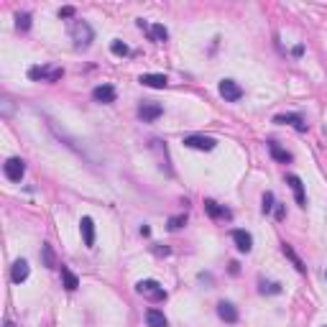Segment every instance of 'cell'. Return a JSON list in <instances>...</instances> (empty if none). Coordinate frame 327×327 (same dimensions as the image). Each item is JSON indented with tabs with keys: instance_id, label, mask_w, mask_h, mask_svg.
<instances>
[{
	"instance_id": "obj_27",
	"label": "cell",
	"mask_w": 327,
	"mask_h": 327,
	"mask_svg": "<svg viewBox=\"0 0 327 327\" xmlns=\"http://www.w3.org/2000/svg\"><path fill=\"white\" fill-rule=\"evenodd\" d=\"M184 223H187V215H174V217H169V230H179Z\"/></svg>"
},
{
	"instance_id": "obj_1",
	"label": "cell",
	"mask_w": 327,
	"mask_h": 327,
	"mask_svg": "<svg viewBox=\"0 0 327 327\" xmlns=\"http://www.w3.org/2000/svg\"><path fill=\"white\" fill-rule=\"evenodd\" d=\"M136 292L141 294V296H146L148 302H154V304H158V302H166V289L158 281H154V279H143V281H138L136 284Z\"/></svg>"
},
{
	"instance_id": "obj_32",
	"label": "cell",
	"mask_w": 327,
	"mask_h": 327,
	"mask_svg": "<svg viewBox=\"0 0 327 327\" xmlns=\"http://www.w3.org/2000/svg\"><path fill=\"white\" fill-rule=\"evenodd\" d=\"M302 52H304V46H294L292 54H294V56H302Z\"/></svg>"
},
{
	"instance_id": "obj_6",
	"label": "cell",
	"mask_w": 327,
	"mask_h": 327,
	"mask_svg": "<svg viewBox=\"0 0 327 327\" xmlns=\"http://www.w3.org/2000/svg\"><path fill=\"white\" fill-rule=\"evenodd\" d=\"M220 95L225 97V103H238L243 97V87L235 79H223L220 82Z\"/></svg>"
},
{
	"instance_id": "obj_12",
	"label": "cell",
	"mask_w": 327,
	"mask_h": 327,
	"mask_svg": "<svg viewBox=\"0 0 327 327\" xmlns=\"http://www.w3.org/2000/svg\"><path fill=\"white\" fill-rule=\"evenodd\" d=\"M79 233H82L87 248H92L95 245V223H92V217H82V220H79Z\"/></svg>"
},
{
	"instance_id": "obj_22",
	"label": "cell",
	"mask_w": 327,
	"mask_h": 327,
	"mask_svg": "<svg viewBox=\"0 0 327 327\" xmlns=\"http://www.w3.org/2000/svg\"><path fill=\"white\" fill-rule=\"evenodd\" d=\"M41 253H44V263H46V269H56V256H54V251H52V245L49 243H44L41 245Z\"/></svg>"
},
{
	"instance_id": "obj_29",
	"label": "cell",
	"mask_w": 327,
	"mask_h": 327,
	"mask_svg": "<svg viewBox=\"0 0 327 327\" xmlns=\"http://www.w3.org/2000/svg\"><path fill=\"white\" fill-rule=\"evenodd\" d=\"M274 212H276V220H284V217H286V212H284V205H276V207H274Z\"/></svg>"
},
{
	"instance_id": "obj_33",
	"label": "cell",
	"mask_w": 327,
	"mask_h": 327,
	"mask_svg": "<svg viewBox=\"0 0 327 327\" xmlns=\"http://www.w3.org/2000/svg\"><path fill=\"white\" fill-rule=\"evenodd\" d=\"M5 327H16V325H13V322H8V325H5Z\"/></svg>"
},
{
	"instance_id": "obj_7",
	"label": "cell",
	"mask_w": 327,
	"mask_h": 327,
	"mask_svg": "<svg viewBox=\"0 0 327 327\" xmlns=\"http://www.w3.org/2000/svg\"><path fill=\"white\" fill-rule=\"evenodd\" d=\"M274 123H279V125H292L294 131L307 133V123H304V118H302V115H296V113H284V115H276V118H274Z\"/></svg>"
},
{
	"instance_id": "obj_24",
	"label": "cell",
	"mask_w": 327,
	"mask_h": 327,
	"mask_svg": "<svg viewBox=\"0 0 327 327\" xmlns=\"http://www.w3.org/2000/svg\"><path fill=\"white\" fill-rule=\"evenodd\" d=\"M16 28L18 31H28V28H31V13H18L16 16Z\"/></svg>"
},
{
	"instance_id": "obj_23",
	"label": "cell",
	"mask_w": 327,
	"mask_h": 327,
	"mask_svg": "<svg viewBox=\"0 0 327 327\" xmlns=\"http://www.w3.org/2000/svg\"><path fill=\"white\" fill-rule=\"evenodd\" d=\"M258 292L261 294H281V284H276V281H258Z\"/></svg>"
},
{
	"instance_id": "obj_16",
	"label": "cell",
	"mask_w": 327,
	"mask_h": 327,
	"mask_svg": "<svg viewBox=\"0 0 327 327\" xmlns=\"http://www.w3.org/2000/svg\"><path fill=\"white\" fill-rule=\"evenodd\" d=\"M28 274H31V269H28V261H16L13 263V271H11V279L16 281V284H23L26 279H28Z\"/></svg>"
},
{
	"instance_id": "obj_13",
	"label": "cell",
	"mask_w": 327,
	"mask_h": 327,
	"mask_svg": "<svg viewBox=\"0 0 327 327\" xmlns=\"http://www.w3.org/2000/svg\"><path fill=\"white\" fill-rule=\"evenodd\" d=\"M205 210H207V215L212 217V220H220V217H230V210L227 207H223V205H217L215 200H205Z\"/></svg>"
},
{
	"instance_id": "obj_20",
	"label": "cell",
	"mask_w": 327,
	"mask_h": 327,
	"mask_svg": "<svg viewBox=\"0 0 327 327\" xmlns=\"http://www.w3.org/2000/svg\"><path fill=\"white\" fill-rule=\"evenodd\" d=\"M148 38H151V41H156V44H164L166 38H169V31H166V26L154 23L151 28H148Z\"/></svg>"
},
{
	"instance_id": "obj_21",
	"label": "cell",
	"mask_w": 327,
	"mask_h": 327,
	"mask_svg": "<svg viewBox=\"0 0 327 327\" xmlns=\"http://www.w3.org/2000/svg\"><path fill=\"white\" fill-rule=\"evenodd\" d=\"M62 279H64V286H67L69 292H74L77 286H79V279H77V276L67 269V266H62Z\"/></svg>"
},
{
	"instance_id": "obj_26",
	"label": "cell",
	"mask_w": 327,
	"mask_h": 327,
	"mask_svg": "<svg viewBox=\"0 0 327 327\" xmlns=\"http://www.w3.org/2000/svg\"><path fill=\"white\" fill-rule=\"evenodd\" d=\"M274 207H276V202H274V194H271V192H266V194H263V205H261L263 215H269V212L274 210Z\"/></svg>"
},
{
	"instance_id": "obj_19",
	"label": "cell",
	"mask_w": 327,
	"mask_h": 327,
	"mask_svg": "<svg viewBox=\"0 0 327 327\" xmlns=\"http://www.w3.org/2000/svg\"><path fill=\"white\" fill-rule=\"evenodd\" d=\"M146 322L148 327H169V322H166V317L161 310H148L146 312Z\"/></svg>"
},
{
	"instance_id": "obj_28",
	"label": "cell",
	"mask_w": 327,
	"mask_h": 327,
	"mask_svg": "<svg viewBox=\"0 0 327 327\" xmlns=\"http://www.w3.org/2000/svg\"><path fill=\"white\" fill-rule=\"evenodd\" d=\"M77 11H74V8L72 5H64V8H59V18H72Z\"/></svg>"
},
{
	"instance_id": "obj_2",
	"label": "cell",
	"mask_w": 327,
	"mask_h": 327,
	"mask_svg": "<svg viewBox=\"0 0 327 327\" xmlns=\"http://www.w3.org/2000/svg\"><path fill=\"white\" fill-rule=\"evenodd\" d=\"M72 41L77 49H87L92 41H95V31H92V26L87 23V21H74L72 23Z\"/></svg>"
},
{
	"instance_id": "obj_5",
	"label": "cell",
	"mask_w": 327,
	"mask_h": 327,
	"mask_svg": "<svg viewBox=\"0 0 327 327\" xmlns=\"http://www.w3.org/2000/svg\"><path fill=\"white\" fill-rule=\"evenodd\" d=\"M184 146L197 148V151H212V148L217 146V141H215V138H210V136L192 133V136H184Z\"/></svg>"
},
{
	"instance_id": "obj_31",
	"label": "cell",
	"mask_w": 327,
	"mask_h": 327,
	"mask_svg": "<svg viewBox=\"0 0 327 327\" xmlns=\"http://www.w3.org/2000/svg\"><path fill=\"white\" fill-rule=\"evenodd\" d=\"M154 253H156V256H169L172 251H169V248H161V245H156V248H154Z\"/></svg>"
},
{
	"instance_id": "obj_34",
	"label": "cell",
	"mask_w": 327,
	"mask_h": 327,
	"mask_svg": "<svg viewBox=\"0 0 327 327\" xmlns=\"http://www.w3.org/2000/svg\"><path fill=\"white\" fill-rule=\"evenodd\" d=\"M325 136H327V123H325Z\"/></svg>"
},
{
	"instance_id": "obj_14",
	"label": "cell",
	"mask_w": 327,
	"mask_h": 327,
	"mask_svg": "<svg viewBox=\"0 0 327 327\" xmlns=\"http://www.w3.org/2000/svg\"><path fill=\"white\" fill-rule=\"evenodd\" d=\"M281 253H284V256H286V258H289V261L294 263V269H296V271H299V274H307V263H304V261L299 258V256H296V251L292 248V245H289V243H281Z\"/></svg>"
},
{
	"instance_id": "obj_25",
	"label": "cell",
	"mask_w": 327,
	"mask_h": 327,
	"mask_svg": "<svg viewBox=\"0 0 327 327\" xmlns=\"http://www.w3.org/2000/svg\"><path fill=\"white\" fill-rule=\"evenodd\" d=\"M110 52L115 56H128V54H131V49H128V44H123V41H113L110 44Z\"/></svg>"
},
{
	"instance_id": "obj_30",
	"label": "cell",
	"mask_w": 327,
	"mask_h": 327,
	"mask_svg": "<svg viewBox=\"0 0 327 327\" xmlns=\"http://www.w3.org/2000/svg\"><path fill=\"white\" fill-rule=\"evenodd\" d=\"M3 113H5V115L13 113V105H11V100H8V97H3Z\"/></svg>"
},
{
	"instance_id": "obj_8",
	"label": "cell",
	"mask_w": 327,
	"mask_h": 327,
	"mask_svg": "<svg viewBox=\"0 0 327 327\" xmlns=\"http://www.w3.org/2000/svg\"><path fill=\"white\" fill-rule=\"evenodd\" d=\"M138 115H141L143 123H154L156 118L164 115V107L158 105V103H143L141 107H138Z\"/></svg>"
},
{
	"instance_id": "obj_17",
	"label": "cell",
	"mask_w": 327,
	"mask_h": 327,
	"mask_svg": "<svg viewBox=\"0 0 327 327\" xmlns=\"http://www.w3.org/2000/svg\"><path fill=\"white\" fill-rule=\"evenodd\" d=\"M269 154H271L274 161H279V164H289V161H292V154L286 151V148H281L276 141H271V143H269Z\"/></svg>"
},
{
	"instance_id": "obj_35",
	"label": "cell",
	"mask_w": 327,
	"mask_h": 327,
	"mask_svg": "<svg viewBox=\"0 0 327 327\" xmlns=\"http://www.w3.org/2000/svg\"><path fill=\"white\" fill-rule=\"evenodd\" d=\"M325 327H327V325H325Z\"/></svg>"
},
{
	"instance_id": "obj_10",
	"label": "cell",
	"mask_w": 327,
	"mask_h": 327,
	"mask_svg": "<svg viewBox=\"0 0 327 327\" xmlns=\"http://www.w3.org/2000/svg\"><path fill=\"white\" fill-rule=\"evenodd\" d=\"M286 182H289L292 192H294V200H296V205H299V207H307V192H304V184H302V179H299L296 174H289V176H286Z\"/></svg>"
},
{
	"instance_id": "obj_11",
	"label": "cell",
	"mask_w": 327,
	"mask_h": 327,
	"mask_svg": "<svg viewBox=\"0 0 327 327\" xmlns=\"http://www.w3.org/2000/svg\"><path fill=\"white\" fill-rule=\"evenodd\" d=\"M233 241H235V248L241 253H248L253 248V235L248 230H233Z\"/></svg>"
},
{
	"instance_id": "obj_3",
	"label": "cell",
	"mask_w": 327,
	"mask_h": 327,
	"mask_svg": "<svg viewBox=\"0 0 327 327\" xmlns=\"http://www.w3.org/2000/svg\"><path fill=\"white\" fill-rule=\"evenodd\" d=\"M28 77L34 82H59L64 77V69L62 67H31L28 69Z\"/></svg>"
},
{
	"instance_id": "obj_9",
	"label": "cell",
	"mask_w": 327,
	"mask_h": 327,
	"mask_svg": "<svg viewBox=\"0 0 327 327\" xmlns=\"http://www.w3.org/2000/svg\"><path fill=\"white\" fill-rule=\"evenodd\" d=\"M115 97H118V92H115L113 85H97L95 90H92V100L95 103L107 105V103H115Z\"/></svg>"
},
{
	"instance_id": "obj_18",
	"label": "cell",
	"mask_w": 327,
	"mask_h": 327,
	"mask_svg": "<svg viewBox=\"0 0 327 327\" xmlns=\"http://www.w3.org/2000/svg\"><path fill=\"white\" fill-rule=\"evenodd\" d=\"M217 314H220V320H225V322H238V310L230 304V302H220L217 304Z\"/></svg>"
},
{
	"instance_id": "obj_15",
	"label": "cell",
	"mask_w": 327,
	"mask_h": 327,
	"mask_svg": "<svg viewBox=\"0 0 327 327\" xmlns=\"http://www.w3.org/2000/svg\"><path fill=\"white\" fill-rule=\"evenodd\" d=\"M138 82L146 85V87H154V90H161V87L169 85V79H166V74H141Z\"/></svg>"
},
{
	"instance_id": "obj_4",
	"label": "cell",
	"mask_w": 327,
	"mask_h": 327,
	"mask_svg": "<svg viewBox=\"0 0 327 327\" xmlns=\"http://www.w3.org/2000/svg\"><path fill=\"white\" fill-rule=\"evenodd\" d=\"M3 172H5V176L11 182H21L23 174H26V161H23V158H18V156H13V158H8V161L3 164Z\"/></svg>"
}]
</instances>
